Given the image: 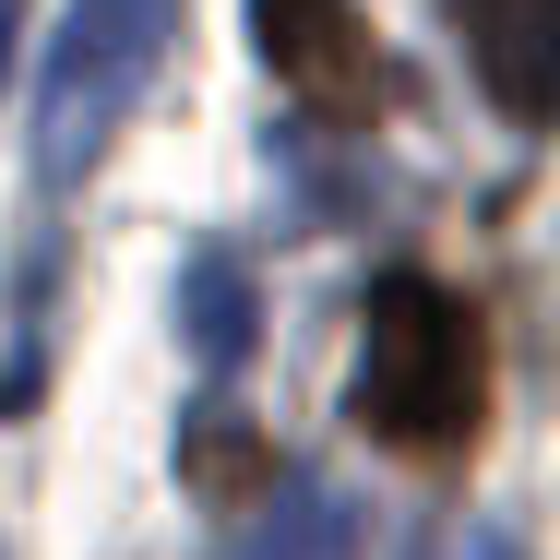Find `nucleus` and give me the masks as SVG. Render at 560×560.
I'll use <instances>...</instances> for the list:
<instances>
[{
	"mask_svg": "<svg viewBox=\"0 0 560 560\" xmlns=\"http://www.w3.org/2000/svg\"><path fill=\"white\" fill-rule=\"evenodd\" d=\"M179 477H191L215 513H250V501H275V453L250 442L226 406H191V418H179Z\"/></svg>",
	"mask_w": 560,
	"mask_h": 560,
	"instance_id": "39448f33",
	"label": "nucleus"
},
{
	"mask_svg": "<svg viewBox=\"0 0 560 560\" xmlns=\"http://www.w3.org/2000/svg\"><path fill=\"white\" fill-rule=\"evenodd\" d=\"M262 560H335V501H299L287 513V549H262Z\"/></svg>",
	"mask_w": 560,
	"mask_h": 560,
	"instance_id": "0eeeda50",
	"label": "nucleus"
},
{
	"mask_svg": "<svg viewBox=\"0 0 560 560\" xmlns=\"http://www.w3.org/2000/svg\"><path fill=\"white\" fill-rule=\"evenodd\" d=\"M167 36H179V0H72V24H60V48L36 72V179L48 191H72L108 155V131L155 84Z\"/></svg>",
	"mask_w": 560,
	"mask_h": 560,
	"instance_id": "f03ea898",
	"label": "nucleus"
},
{
	"mask_svg": "<svg viewBox=\"0 0 560 560\" xmlns=\"http://www.w3.org/2000/svg\"><path fill=\"white\" fill-rule=\"evenodd\" d=\"M250 36H262L275 84L311 119H370L394 96V60L370 48V24H358L346 0H250Z\"/></svg>",
	"mask_w": 560,
	"mask_h": 560,
	"instance_id": "7ed1b4c3",
	"label": "nucleus"
},
{
	"mask_svg": "<svg viewBox=\"0 0 560 560\" xmlns=\"http://www.w3.org/2000/svg\"><path fill=\"white\" fill-rule=\"evenodd\" d=\"M179 335H191L203 370L250 358V275H238V250H191L179 262Z\"/></svg>",
	"mask_w": 560,
	"mask_h": 560,
	"instance_id": "423d86ee",
	"label": "nucleus"
},
{
	"mask_svg": "<svg viewBox=\"0 0 560 560\" xmlns=\"http://www.w3.org/2000/svg\"><path fill=\"white\" fill-rule=\"evenodd\" d=\"M501 119H560V0H453Z\"/></svg>",
	"mask_w": 560,
	"mask_h": 560,
	"instance_id": "20e7f679",
	"label": "nucleus"
},
{
	"mask_svg": "<svg viewBox=\"0 0 560 560\" xmlns=\"http://www.w3.org/2000/svg\"><path fill=\"white\" fill-rule=\"evenodd\" d=\"M489 418V335L430 275H382L358 311V430L394 453H465Z\"/></svg>",
	"mask_w": 560,
	"mask_h": 560,
	"instance_id": "f257e3e1",
	"label": "nucleus"
},
{
	"mask_svg": "<svg viewBox=\"0 0 560 560\" xmlns=\"http://www.w3.org/2000/svg\"><path fill=\"white\" fill-rule=\"evenodd\" d=\"M12 36H24V0H0V72H12Z\"/></svg>",
	"mask_w": 560,
	"mask_h": 560,
	"instance_id": "6e6552de",
	"label": "nucleus"
}]
</instances>
